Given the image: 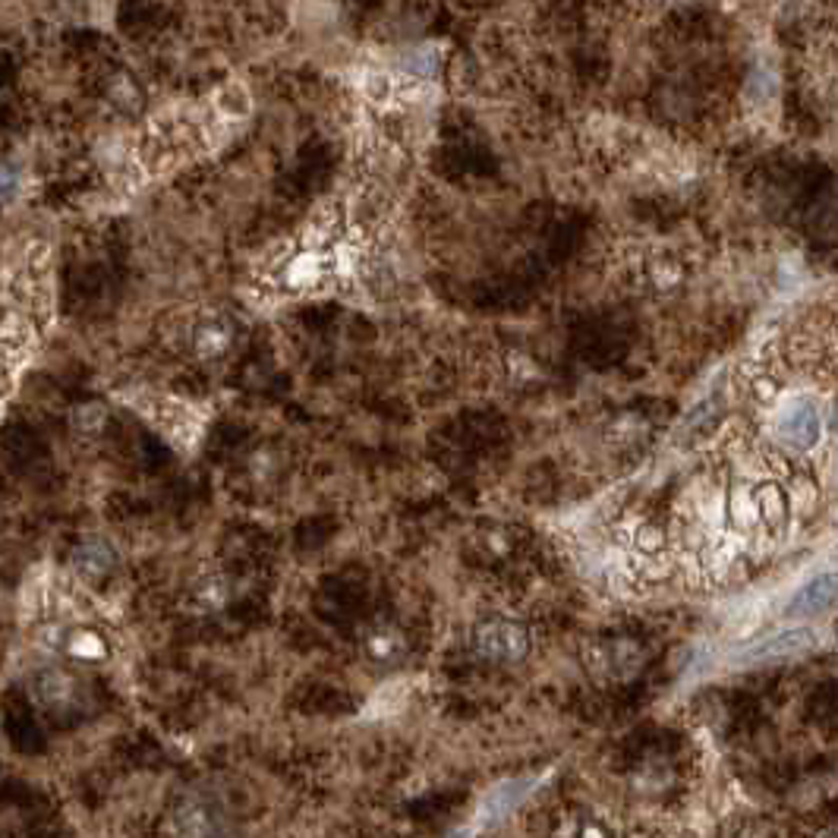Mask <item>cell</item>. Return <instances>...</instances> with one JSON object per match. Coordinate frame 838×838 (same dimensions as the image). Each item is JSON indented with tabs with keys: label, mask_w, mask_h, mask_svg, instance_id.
Listing matches in <instances>:
<instances>
[{
	"label": "cell",
	"mask_w": 838,
	"mask_h": 838,
	"mask_svg": "<svg viewBox=\"0 0 838 838\" xmlns=\"http://www.w3.org/2000/svg\"><path fill=\"white\" fill-rule=\"evenodd\" d=\"M334 246H312L303 237L278 246L262 268L256 271V287L262 297L271 300H300L309 293H322V290H337L334 281Z\"/></svg>",
	"instance_id": "obj_1"
},
{
	"label": "cell",
	"mask_w": 838,
	"mask_h": 838,
	"mask_svg": "<svg viewBox=\"0 0 838 838\" xmlns=\"http://www.w3.org/2000/svg\"><path fill=\"white\" fill-rule=\"evenodd\" d=\"M230 344H234V325L224 315L202 319L193 329V351L202 359H218V356L230 351Z\"/></svg>",
	"instance_id": "obj_9"
},
{
	"label": "cell",
	"mask_w": 838,
	"mask_h": 838,
	"mask_svg": "<svg viewBox=\"0 0 838 838\" xmlns=\"http://www.w3.org/2000/svg\"><path fill=\"white\" fill-rule=\"evenodd\" d=\"M110 568H114V549L105 539H86L79 549L73 551V571L86 583L108 577Z\"/></svg>",
	"instance_id": "obj_10"
},
{
	"label": "cell",
	"mask_w": 838,
	"mask_h": 838,
	"mask_svg": "<svg viewBox=\"0 0 838 838\" xmlns=\"http://www.w3.org/2000/svg\"><path fill=\"white\" fill-rule=\"evenodd\" d=\"M473 653L492 665H514L529 653V631L507 617H488L473 627Z\"/></svg>",
	"instance_id": "obj_3"
},
{
	"label": "cell",
	"mask_w": 838,
	"mask_h": 838,
	"mask_svg": "<svg viewBox=\"0 0 838 838\" xmlns=\"http://www.w3.org/2000/svg\"><path fill=\"white\" fill-rule=\"evenodd\" d=\"M215 110H218L221 120L237 123V120H243V117L249 114V92H246L240 83H227V86L215 95Z\"/></svg>",
	"instance_id": "obj_14"
},
{
	"label": "cell",
	"mask_w": 838,
	"mask_h": 838,
	"mask_svg": "<svg viewBox=\"0 0 838 838\" xmlns=\"http://www.w3.org/2000/svg\"><path fill=\"white\" fill-rule=\"evenodd\" d=\"M47 643H51V646H61L73 659L83 662H98L108 656V643L101 640V634H95V631H73V634H66V637H61V631H54V637H47Z\"/></svg>",
	"instance_id": "obj_12"
},
{
	"label": "cell",
	"mask_w": 838,
	"mask_h": 838,
	"mask_svg": "<svg viewBox=\"0 0 838 838\" xmlns=\"http://www.w3.org/2000/svg\"><path fill=\"white\" fill-rule=\"evenodd\" d=\"M832 602H836V580H832L829 573H823V577H816V580H810L807 587H801V590H797V595L792 599V605H788V617L823 615V612H829V609H832Z\"/></svg>",
	"instance_id": "obj_8"
},
{
	"label": "cell",
	"mask_w": 838,
	"mask_h": 838,
	"mask_svg": "<svg viewBox=\"0 0 838 838\" xmlns=\"http://www.w3.org/2000/svg\"><path fill=\"white\" fill-rule=\"evenodd\" d=\"M132 407L142 410V413L152 419L154 426H158L168 439L174 441V444H180V448H193L198 441V436H202V422H205V417L198 413L193 404H186V400L142 391V395L132 397Z\"/></svg>",
	"instance_id": "obj_2"
},
{
	"label": "cell",
	"mask_w": 838,
	"mask_h": 838,
	"mask_svg": "<svg viewBox=\"0 0 838 838\" xmlns=\"http://www.w3.org/2000/svg\"><path fill=\"white\" fill-rule=\"evenodd\" d=\"M407 643L400 637V631L391 627V624H378V627H369L366 637H363V653L369 656L378 665H391L404 656Z\"/></svg>",
	"instance_id": "obj_11"
},
{
	"label": "cell",
	"mask_w": 838,
	"mask_h": 838,
	"mask_svg": "<svg viewBox=\"0 0 838 838\" xmlns=\"http://www.w3.org/2000/svg\"><path fill=\"white\" fill-rule=\"evenodd\" d=\"M814 640H810V631H782V634H775L770 643H763V646H756L753 649V659H785V656H794V653H804L807 646H810Z\"/></svg>",
	"instance_id": "obj_13"
},
{
	"label": "cell",
	"mask_w": 838,
	"mask_h": 838,
	"mask_svg": "<svg viewBox=\"0 0 838 838\" xmlns=\"http://www.w3.org/2000/svg\"><path fill=\"white\" fill-rule=\"evenodd\" d=\"M227 599V590L221 583V577H202L196 587L198 609H218L221 602Z\"/></svg>",
	"instance_id": "obj_16"
},
{
	"label": "cell",
	"mask_w": 838,
	"mask_h": 838,
	"mask_svg": "<svg viewBox=\"0 0 838 838\" xmlns=\"http://www.w3.org/2000/svg\"><path fill=\"white\" fill-rule=\"evenodd\" d=\"M775 436L788 451H814L823 436V407L814 397L785 400L775 413Z\"/></svg>",
	"instance_id": "obj_4"
},
{
	"label": "cell",
	"mask_w": 838,
	"mask_h": 838,
	"mask_svg": "<svg viewBox=\"0 0 838 838\" xmlns=\"http://www.w3.org/2000/svg\"><path fill=\"white\" fill-rule=\"evenodd\" d=\"M555 838H609V832L595 823V819H587V816H568Z\"/></svg>",
	"instance_id": "obj_15"
},
{
	"label": "cell",
	"mask_w": 838,
	"mask_h": 838,
	"mask_svg": "<svg viewBox=\"0 0 838 838\" xmlns=\"http://www.w3.org/2000/svg\"><path fill=\"white\" fill-rule=\"evenodd\" d=\"M174 838H227L224 810L205 794H183L171 810Z\"/></svg>",
	"instance_id": "obj_5"
},
{
	"label": "cell",
	"mask_w": 838,
	"mask_h": 838,
	"mask_svg": "<svg viewBox=\"0 0 838 838\" xmlns=\"http://www.w3.org/2000/svg\"><path fill=\"white\" fill-rule=\"evenodd\" d=\"M79 681L64 672V668H44L39 672L35 678H32V697H35V703L47 709V712H54V716H61V712H73L76 706H79Z\"/></svg>",
	"instance_id": "obj_7"
},
{
	"label": "cell",
	"mask_w": 838,
	"mask_h": 838,
	"mask_svg": "<svg viewBox=\"0 0 838 838\" xmlns=\"http://www.w3.org/2000/svg\"><path fill=\"white\" fill-rule=\"evenodd\" d=\"M20 193V174L10 164H0V198H13Z\"/></svg>",
	"instance_id": "obj_17"
},
{
	"label": "cell",
	"mask_w": 838,
	"mask_h": 838,
	"mask_svg": "<svg viewBox=\"0 0 838 838\" xmlns=\"http://www.w3.org/2000/svg\"><path fill=\"white\" fill-rule=\"evenodd\" d=\"M583 662L599 681H631L643 668V649L634 640H602L587 646Z\"/></svg>",
	"instance_id": "obj_6"
}]
</instances>
